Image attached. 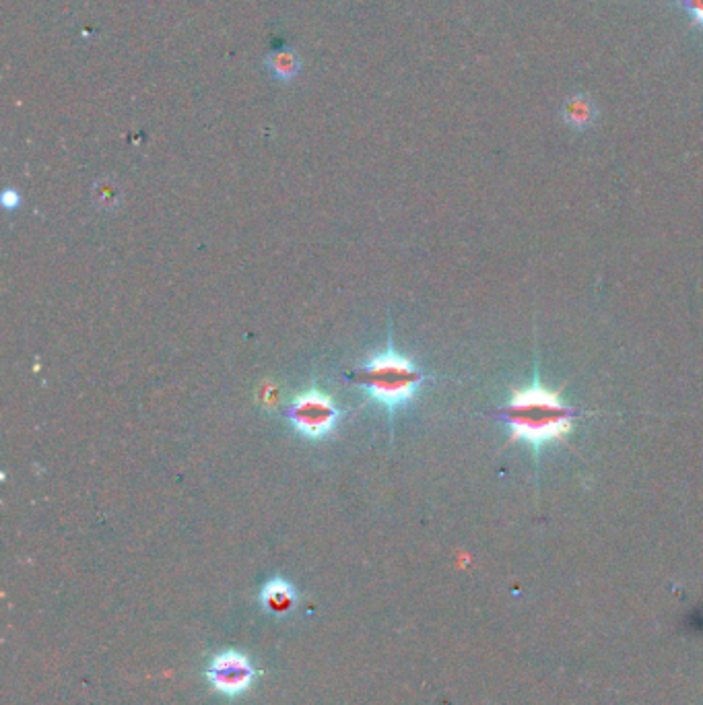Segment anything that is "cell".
Returning <instances> with one entry per match:
<instances>
[{
  "mask_svg": "<svg viewBox=\"0 0 703 705\" xmlns=\"http://www.w3.org/2000/svg\"><path fill=\"white\" fill-rule=\"evenodd\" d=\"M423 376L417 365L392 349L374 355L363 367L361 386L372 400L388 411L409 405L421 388Z\"/></svg>",
  "mask_w": 703,
  "mask_h": 705,
  "instance_id": "obj_2",
  "label": "cell"
},
{
  "mask_svg": "<svg viewBox=\"0 0 703 705\" xmlns=\"http://www.w3.org/2000/svg\"><path fill=\"white\" fill-rule=\"evenodd\" d=\"M561 118L567 128H572L576 132H586L594 126V122L598 118V108L590 95L574 93L563 102Z\"/></svg>",
  "mask_w": 703,
  "mask_h": 705,
  "instance_id": "obj_6",
  "label": "cell"
},
{
  "mask_svg": "<svg viewBox=\"0 0 703 705\" xmlns=\"http://www.w3.org/2000/svg\"><path fill=\"white\" fill-rule=\"evenodd\" d=\"M258 679L260 670L254 660L240 650H223L215 654L205 668L207 685L225 699L244 697L254 689Z\"/></svg>",
  "mask_w": 703,
  "mask_h": 705,
  "instance_id": "obj_3",
  "label": "cell"
},
{
  "mask_svg": "<svg viewBox=\"0 0 703 705\" xmlns=\"http://www.w3.org/2000/svg\"><path fill=\"white\" fill-rule=\"evenodd\" d=\"M258 602L266 615H271L275 619H285L295 613L299 604V592L289 580L275 576L262 584L258 592Z\"/></svg>",
  "mask_w": 703,
  "mask_h": 705,
  "instance_id": "obj_5",
  "label": "cell"
},
{
  "mask_svg": "<svg viewBox=\"0 0 703 705\" xmlns=\"http://www.w3.org/2000/svg\"><path fill=\"white\" fill-rule=\"evenodd\" d=\"M289 419L295 431L306 435L310 440H320L337 425L339 411L326 394L318 390H308L306 394L295 398Z\"/></svg>",
  "mask_w": 703,
  "mask_h": 705,
  "instance_id": "obj_4",
  "label": "cell"
},
{
  "mask_svg": "<svg viewBox=\"0 0 703 705\" xmlns=\"http://www.w3.org/2000/svg\"><path fill=\"white\" fill-rule=\"evenodd\" d=\"M266 69H269V73L275 81L293 83L301 71V58L297 56V52H293L289 48L277 50L269 58H266Z\"/></svg>",
  "mask_w": 703,
  "mask_h": 705,
  "instance_id": "obj_7",
  "label": "cell"
},
{
  "mask_svg": "<svg viewBox=\"0 0 703 705\" xmlns=\"http://www.w3.org/2000/svg\"><path fill=\"white\" fill-rule=\"evenodd\" d=\"M499 417L510 431L508 446L524 444L539 454L549 446L567 442L580 411L565 402L559 390L545 386L539 376H534L530 384L512 390Z\"/></svg>",
  "mask_w": 703,
  "mask_h": 705,
  "instance_id": "obj_1",
  "label": "cell"
},
{
  "mask_svg": "<svg viewBox=\"0 0 703 705\" xmlns=\"http://www.w3.org/2000/svg\"><path fill=\"white\" fill-rule=\"evenodd\" d=\"M673 7L687 17L695 31L703 33V0H675Z\"/></svg>",
  "mask_w": 703,
  "mask_h": 705,
  "instance_id": "obj_8",
  "label": "cell"
}]
</instances>
